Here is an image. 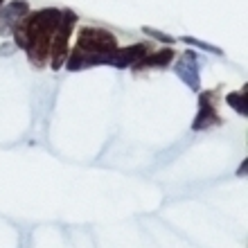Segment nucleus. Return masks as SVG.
<instances>
[{"label": "nucleus", "mask_w": 248, "mask_h": 248, "mask_svg": "<svg viewBox=\"0 0 248 248\" xmlns=\"http://www.w3.org/2000/svg\"><path fill=\"white\" fill-rule=\"evenodd\" d=\"M59 20L61 9L46 7L39 12H30L14 27V46L27 54L30 63L36 70H43L50 61V46H52V36Z\"/></svg>", "instance_id": "obj_1"}, {"label": "nucleus", "mask_w": 248, "mask_h": 248, "mask_svg": "<svg viewBox=\"0 0 248 248\" xmlns=\"http://www.w3.org/2000/svg\"><path fill=\"white\" fill-rule=\"evenodd\" d=\"M118 36L104 27L81 25L75 36V47L68 52L65 70L77 72L95 65H111V57L118 50Z\"/></svg>", "instance_id": "obj_2"}, {"label": "nucleus", "mask_w": 248, "mask_h": 248, "mask_svg": "<svg viewBox=\"0 0 248 248\" xmlns=\"http://www.w3.org/2000/svg\"><path fill=\"white\" fill-rule=\"evenodd\" d=\"M79 18L77 14L72 9H61V20L57 30H54V36H52V46H50V68L54 72H59L63 68L65 59H68V52H70V36L77 27Z\"/></svg>", "instance_id": "obj_3"}, {"label": "nucleus", "mask_w": 248, "mask_h": 248, "mask_svg": "<svg viewBox=\"0 0 248 248\" xmlns=\"http://www.w3.org/2000/svg\"><path fill=\"white\" fill-rule=\"evenodd\" d=\"M219 99L221 97L217 95V91H199V113L192 122V131H208L215 126H221L223 120L217 113Z\"/></svg>", "instance_id": "obj_4"}, {"label": "nucleus", "mask_w": 248, "mask_h": 248, "mask_svg": "<svg viewBox=\"0 0 248 248\" xmlns=\"http://www.w3.org/2000/svg\"><path fill=\"white\" fill-rule=\"evenodd\" d=\"M176 57L178 59L174 63V72L189 91L199 93L201 91V61H199V54L194 50H185L183 54H176Z\"/></svg>", "instance_id": "obj_5"}, {"label": "nucleus", "mask_w": 248, "mask_h": 248, "mask_svg": "<svg viewBox=\"0 0 248 248\" xmlns=\"http://www.w3.org/2000/svg\"><path fill=\"white\" fill-rule=\"evenodd\" d=\"M30 14V2L27 0H12L0 7V36L14 32V27Z\"/></svg>", "instance_id": "obj_6"}, {"label": "nucleus", "mask_w": 248, "mask_h": 248, "mask_svg": "<svg viewBox=\"0 0 248 248\" xmlns=\"http://www.w3.org/2000/svg\"><path fill=\"white\" fill-rule=\"evenodd\" d=\"M149 50H154V47H151V41H140V43H133V46L118 47V50L113 52V57H111V65L113 68H120V70L131 68L136 61L142 59Z\"/></svg>", "instance_id": "obj_7"}, {"label": "nucleus", "mask_w": 248, "mask_h": 248, "mask_svg": "<svg viewBox=\"0 0 248 248\" xmlns=\"http://www.w3.org/2000/svg\"><path fill=\"white\" fill-rule=\"evenodd\" d=\"M176 52L171 50V46L167 47H160V50H149V52L144 54L140 61L131 65V70L133 72H142V70H149V68H158V70H165L167 65L174 61Z\"/></svg>", "instance_id": "obj_8"}, {"label": "nucleus", "mask_w": 248, "mask_h": 248, "mask_svg": "<svg viewBox=\"0 0 248 248\" xmlns=\"http://www.w3.org/2000/svg\"><path fill=\"white\" fill-rule=\"evenodd\" d=\"M226 104L232 108L235 113H239V115H244L246 118L248 115V104H246V93H228L226 95Z\"/></svg>", "instance_id": "obj_9"}, {"label": "nucleus", "mask_w": 248, "mask_h": 248, "mask_svg": "<svg viewBox=\"0 0 248 248\" xmlns=\"http://www.w3.org/2000/svg\"><path fill=\"white\" fill-rule=\"evenodd\" d=\"M178 41H183L185 46L199 47V50H205V52H210V54H217V57H223V50H221V47L212 46V43H205V41H199V39H194V36H181V39H178Z\"/></svg>", "instance_id": "obj_10"}, {"label": "nucleus", "mask_w": 248, "mask_h": 248, "mask_svg": "<svg viewBox=\"0 0 248 248\" xmlns=\"http://www.w3.org/2000/svg\"><path fill=\"white\" fill-rule=\"evenodd\" d=\"M142 34L144 36H149V39L160 41V43H165V46H174V43L178 41V39H174L171 34H165V32H160V30H154V27H149V25L142 27Z\"/></svg>", "instance_id": "obj_11"}, {"label": "nucleus", "mask_w": 248, "mask_h": 248, "mask_svg": "<svg viewBox=\"0 0 248 248\" xmlns=\"http://www.w3.org/2000/svg\"><path fill=\"white\" fill-rule=\"evenodd\" d=\"M16 50H18V47L14 46V43H2V46H0V57H7V54H14V52H16Z\"/></svg>", "instance_id": "obj_12"}, {"label": "nucleus", "mask_w": 248, "mask_h": 248, "mask_svg": "<svg viewBox=\"0 0 248 248\" xmlns=\"http://www.w3.org/2000/svg\"><path fill=\"white\" fill-rule=\"evenodd\" d=\"M246 165H248V160H244V163H242V167L237 170V176H246Z\"/></svg>", "instance_id": "obj_13"}, {"label": "nucleus", "mask_w": 248, "mask_h": 248, "mask_svg": "<svg viewBox=\"0 0 248 248\" xmlns=\"http://www.w3.org/2000/svg\"><path fill=\"white\" fill-rule=\"evenodd\" d=\"M2 5H5V0H0V7H2Z\"/></svg>", "instance_id": "obj_14"}]
</instances>
